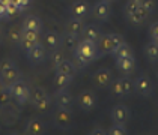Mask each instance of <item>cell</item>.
I'll return each instance as SVG.
<instances>
[{
    "mask_svg": "<svg viewBox=\"0 0 158 135\" xmlns=\"http://www.w3.org/2000/svg\"><path fill=\"white\" fill-rule=\"evenodd\" d=\"M122 42H123V38H122L119 33L101 35L99 41L97 42L99 57H101V56H106V54H113V51L118 48Z\"/></svg>",
    "mask_w": 158,
    "mask_h": 135,
    "instance_id": "1",
    "label": "cell"
},
{
    "mask_svg": "<svg viewBox=\"0 0 158 135\" xmlns=\"http://www.w3.org/2000/svg\"><path fill=\"white\" fill-rule=\"evenodd\" d=\"M110 92L113 96H118V98L130 96L134 92V81H131L130 75H122L121 78H116L111 81Z\"/></svg>",
    "mask_w": 158,
    "mask_h": 135,
    "instance_id": "2",
    "label": "cell"
},
{
    "mask_svg": "<svg viewBox=\"0 0 158 135\" xmlns=\"http://www.w3.org/2000/svg\"><path fill=\"white\" fill-rule=\"evenodd\" d=\"M9 92H11V96H12V101H15L18 105H24L29 102V98H30V87L27 86L24 80H17L15 83H12L11 86L8 87Z\"/></svg>",
    "mask_w": 158,
    "mask_h": 135,
    "instance_id": "3",
    "label": "cell"
},
{
    "mask_svg": "<svg viewBox=\"0 0 158 135\" xmlns=\"http://www.w3.org/2000/svg\"><path fill=\"white\" fill-rule=\"evenodd\" d=\"M29 102L38 111H45V110H48L50 104H51V98L48 96V93H47V90L44 87H35V89L30 90Z\"/></svg>",
    "mask_w": 158,
    "mask_h": 135,
    "instance_id": "4",
    "label": "cell"
},
{
    "mask_svg": "<svg viewBox=\"0 0 158 135\" xmlns=\"http://www.w3.org/2000/svg\"><path fill=\"white\" fill-rule=\"evenodd\" d=\"M92 18H95L99 23H106L109 21L110 15H111V6H110L109 0H98L94 5V8L90 9Z\"/></svg>",
    "mask_w": 158,
    "mask_h": 135,
    "instance_id": "5",
    "label": "cell"
},
{
    "mask_svg": "<svg viewBox=\"0 0 158 135\" xmlns=\"http://www.w3.org/2000/svg\"><path fill=\"white\" fill-rule=\"evenodd\" d=\"M75 51H78L81 56H85L86 59H89L90 62H94L95 59L99 57L97 44H95V42H90V41H86V39H81V41L78 42Z\"/></svg>",
    "mask_w": 158,
    "mask_h": 135,
    "instance_id": "6",
    "label": "cell"
},
{
    "mask_svg": "<svg viewBox=\"0 0 158 135\" xmlns=\"http://www.w3.org/2000/svg\"><path fill=\"white\" fill-rule=\"evenodd\" d=\"M134 92L140 96H151L154 92V84L148 75H140L134 81Z\"/></svg>",
    "mask_w": 158,
    "mask_h": 135,
    "instance_id": "7",
    "label": "cell"
},
{
    "mask_svg": "<svg viewBox=\"0 0 158 135\" xmlns=\"http://www.w3.org/2000/svg\"><path fill=\"white\" fill-rule=\"evenodd\" d=\"M77 105L83 111H92L97 105V95L92 90H83L77 96Z\"/></svg>",
    "mask_w": 158,
    "mask_h": 135,
    "instance_id": "8",
    "label": "cell"
},
{
    "mask_svg": "<svg viewBox=\"0 0 158 135\" xmlns=\"http://www.w3.org/2000/svg\"><path fill=\"white\" fill-rule=\"evenodd\" d=\"M111 81H113V75L107 68H99L97 72L92 75V83L98 89H107V87H110Z\"/></svg>",
    "mask_w": 158,
    "mask_h": 135,
    "instance_id": "9",
    "label": "cell"
},
{
    "mask_svg": "<svg viewBox=\"0 0 158 135\" xmlns=\"http://www.w3.org/2000/svg\"><path fill=\"white\" fill-rule=\"evenodd\" d=\"M26 56H27V60L30 63H35V65L42 63L45 60V57H47V48L44 47V44L38 42L32 48H29L26 51Z\"/></svg>",
    "mask_w": 158,
    "mask_h": 135,
    "instance_id": "10",
    "label": "cell"
},
{
    "mask_svg": "<svg viewBox=\"0 0 158 135\" xmlns=\"http://www.w3.org/2000/svg\"><path fill=\"white\" fill-rule=\"evenodd\" d=\"M54 104L57 108H65L71 110L74 105V96L66 90V89H59L54 93Z\"/></svg>",
    "mask_w": 158,
    "mask_h": 135,
    "instance_id": "11",
    "label": "cell"
},
{
    "mask_svg": "<svg viewBox=\"0 0 158 135\" xmlns=\"http://www.w3.org/2000/svg\"><path fill=\"white\" fill-rule=\"evenodd\" d=\"M131 117V111L127 105L119 104L116 105L113 110H111V120L113 123H119V125H127V122L130 120Z\"/></svg>",
    "mask_w": 158,
    "mask_h": 135,
    "instance_id": "12",
    "label": "cell"
},
{
    "mask_svg": "<svg viewBox=\"0 0 158 135\" xmlns=\"http://www.w3.org/2000/svg\"><path fill=\"white\" fill-rule=\"evenodd\" d=\"M69 14H71V17L85 20L86 17L90 14V5L86 0H75L69 6Z\"/></svg>",
    "mask_w": 158,
    "mask_h": 135,
    "instance_id": "13",
    "label": "cell"
},
{
    "mask_svg": "<svg viewBox=\"0 0 158 135\" xmlns=\"http://www.w3.org/2000/svg\"><path fill=\"white\" fill-rule=\"evenodd\" d=\"M39 42V32L35 30H29V29H23L21 33V41H20V47L27 51L29 48H32L35 44Z\"/></svg>",
    "mask_w": 158,
    "mask_h": 135,
    "instance_id": "14",
    "label": "cell"
},
{
    "mask_svg": "<svg viewBox=\"0 0 158 135\" xmlns=\"http://www.w3.org/2000/svg\"><path fill=\"white\" fill-rule=\"evenodd\" d=\"M53 119H54V123H56L59 128L66 129V128H69V126H71V123H73L71 110L57 108V110H56V113H54V116H53Z\"/></svg>",
    "mask_w": 158,
    "mask_h": 135,
    "instance_id": "15",
    "label": "cell"
},
{
    "mask_svg": "<svg viewBox=\"0 0 158 135\" xmlns=\"http://www.w3.org/2000/svg\"><path fill=\"white\" fill-rule=\"evenodd\" d=\"M116 68H118L121 75H131L135 71V59H134V56L116 59Z\"/></svg>",
    "mask_w": 158,
    "mask_h": 135,
    "instance_id": "16",
    "label": "cell"
},
{
    "mask_svg": "<svg viewBox=\"0 0 158 135\" xmlns=\"http://www.w3.org/2000/svg\"><path fill=\"white\" fill-rule=\"evenodd\" d=\"M60 41L62 36L54 32V30H48L44 33V38H42V42H44V47L47 50H56V48H60Z\"/></svg>",
    "mask_w": 158,
    "mask_h": 135,
    "instance_id": "17",
    "label": "cell"
},
{
    "mask_svg": "<svg viewBox=\"0 0 158 135\" xmlns=\"http://www.w3.org/2000/svg\"><path fill=\"white\" fill-rule=\"evenodd\" d=\"M85 20L83 18H75V17H71L68 21H66V24H65V30L66 32H69V33H73V35H77V36H81V33H83V30H85Z\"/></svg>",
    "mask_w": 158,
    "mask_h": 135,
    "instance_id": "18",
    "label": "cell"
},
{
    "mask_svg": "<svg viewBox=\"0 0 158 135\" xmlns=\"http://www.w3.org/2000/svg\"><path fill=\"white\" fill-rule=\"evenodd\" d=\"M0 78H2V81L5 83V86L9 87L12 83H15L17 80L21 78V74H20L17 65H14V66H11V68L5 69L3 72H0Z\"/></svg>",
    "mask_w": 158,
    "mask_h": 135,
    "instance_id": "19",
    "label": "cell"
},
{
    "mask_svg": "<svg viewBox=\"0 0 158 135\" xmlns=\"http://www.w3.org/2000/svg\"><path fill=\"white\" fill-rule=\"evenodd\" d=\"M149 15H151V12H149V11H146L142 5H139V8H137L131 15H128L127 18H128V21H130L131 24L139 26V24H142V23H145L146 20L149 18Z\"/></svg>",
    "mask_w": 158,
    "mask_h": 135,
    "instance_id": "20",
    "label": "cell"
},
{
    "mask_svg": "<svg viewBox=\"0 0 158 135\" xmlns=\"http://www.w3.org/2000/svg\"><path fill=\"white\" fill-rule=\"evenodd\" d=\"M78 38L77 35H73V33H69V32H65L63 35H62V41H60V47H63V50H66V51H71L73 53L74 50L77 48V45H78Z\"/></svg>",
    "mask_w": 158,
    "mask_h": 135,
    "instance_id": "21",
    "label": "cell"
},
{
    "mask_svg": "<svg viewBox=\"0 0 158 135\" xmlns=\"http://www.w3.org/2000/svg\"><path fill=\"white\" fill-rule=\"evenodd\" d=\"M101 30H99V27L95 24H87L85 27V30H83V33H81V38L86 39V41H90V42H95L97 44L98 41H99V38H101Z\"/></svg>",
    "mask_w": 158,
    "mask_h": 135,
    "instance_id": "22",
    "label": "cell"
},
{
    "mask_svg": "<svg viewBox=\"0 0 158 135\" xmlns=\"http://www.w3.org/2000/svg\"><path fill=\"white\" fill-rule=\"evenodd\" d=\"M21 27L23 29H29V30H35V32L41 33V30H42V21L36 15H27V17H24V20H23Z\"/></svg>",
    "mask_w": 158,
    "mask_h": 135,
    "instance_id": "23",
    "label": "cell"
},
{
    "mask_svg": "<svg viewBox=\"0 0 158 135\" xmlns=\"http://www.w3.org/2000/svg\"><path fill=\"white\" fill-rule=\"evenodd\" d=\"M75 66H74L73 60H66V59H63V60L56 66V72H60V74H65L68 75V77H71L73 78L74 75H75Z\"/></svg>",
    "mask_w": 158,
    "mask_h": 135,
    "instance_id": "24",
    "label": "cell"
},
{
    "mask_svg": "<svg viewBox=\"0 0 158 135\" xmlns=\"http://www.w3.org/2000/svg\"><path fill=\"white\" fill-rule=\"evenodd\" d=\"M44 132V123L41 122L39 119H30L27 125H26V134H32L38 135Z\"/></svg>",
    "mask_w": 158,
    "mask_h": 135,
    "instance_id": "25",
    "label": "cell"
},
{
    "mask_svg": "<svg viewBox=\"0 0 158 135\" xmlns=\"http://www.w3.org/2000/svg\"><path fill=\"white\" fill-rule=\"evenodd\" d=\"M73 63L74 66H75V69L77 71H83L86 68H89V65L92 63V62L89 60V59H86L85 56H81L78 51H73Z\"/></svg>",
    "mask_w": 158,
    "mask_h": 135,
    "instance_id": "26",
    "label": "cell"
},
{
    "mask_svg": "<svg viewBox=\"0 0 158 135\" xmlns=\"http://www.w3.org/2000/svg\"><path fill=\"white\" fill-rule=\"evenodd\" d=\"M113 56H114V59H122V57H131L134 56V51L131 48V45H128L125 41L122 42L121 45L118 47V48L113 51Z\"/></svg>",
    "mask_w": 158,
    "mask_h": 135,
    "instance_id": "27",
    "label": "cell"
},
{
    "mask_svg": "<svg viewBox=\"0 0 158 135\" xmlns=\"http://www.w3.org/2000/svg\"><path fill=\"white\" fill-rule=\"evenodd\" d=\"M71 81H73L71 77H68V75H65V74H60V72H56L54 80H53V84L56 87V90H59V89H68V86L71 84Z\"/></svg>",
    "mask_w": 158,
    "mask_h": 135,
    "instance_id": "28",
    "label": "cell"
},
{
    "mask_svg": "<svg viewBox=\"0 0 158 135\" xmlns=\"http://www.w3.org/2000/svg\"><path fill=\"white\" fill-rule=\"evenodd\" d=\"M21 33H23V27L14 26V27H11V29L8 30V41H9L12 45H20Z\"/></svg>",
    "mask_w": 158,
    "mask_h": 135,
    "instance_id": "29",
    "label": "cell"
},
{
    "mask_svg": "<svg viewBox=\"0 0 158 135\" xmlns=\"http://www.w3.org/2000/svg\"><path fill=\"white\" fill-rule=\"evenodd\" d=\"M145 56L151 62H158V44H155L154 41L148 42L145 45Z\"/></svg>",
    "mask_w": 158,
    "mask_h": 135,
    "instance_id": "30",
    "label": "cell"
},
{
    "mask_svg": "<svg viewBox=\"0 0 158 135\" xmlns=\"http://www.w3.org/2000/svg\"><path fill=\"white\" fill-rule=\"evenodd\" d=\"M11 101H12V96H11L9 89H8V87L2 89V90H0V108H6V107L11 104Z\"/></svg>",
    "mask_w": 158,
    "mask_h": 135,
    "instance_id": "31",
    "label": "cell"
},
{
    "mask_svg": "<svg viewBox=\"0 0 158 135\" xmlns=\"http://www.w3.org/2000/svg\"><path fill=\"white\" fill-rule=\"evenodd\" d=\"M63 59H65V54H63V51H62L60 48L51 50V53H50V60H51V65H54V68H56Z\"/></svg>",
    "mask_w": 158,
    "mask_h": 135,
    "instance_id": "32",
    "label": "cell"
},
{
    "mask_svg": "<svg viewBox=\"0 0 158 135\" xmlns=\"http://www.w3.org/2000/svg\"><path fill=\"white\" fill-rule=\"evenodd\" d=\"M20 12H21V9L18 8V5H15V3H8L6 5V20H11Z\"/></svg>",
    "mask_w": 158,
    "mask_h": 135,
    "instance_id": "33",
    "label": "cell"
},
{
    "mask_svg": "<svg viewBox=\"0 0 158 135\" xmlns=\"http://www.w3.org/2000/svg\"><path fill=\"white\" fill-rule=\"evenodd\" d=\"M107 134H110V135H125V134H128V131L125 129V125L114 123V125H111V128L107 131Z\"/></svg>",
    "mask_w": 158,
    "mask_h": 135,
    "instance_id": "34",
    "label": "cell"
},
{
    "mask_svg": "<svg viewBox=\"0 0 158 135\" xmlns=\"http://www.w3.org/2000/svg\"><path fill=\"white\" fill-rule=\"evenodd\" d=\"M149 36H151V41H154L155 44H158V21L151 24V27H149Z\"/></svg>",
    "mask_w": 158,
    "mask_h": 135,
    "instance_id": "35",
    "label": "cell"
},
{
    "mask_svg": "<svg viewBox=\"0 0 158 135\" xmlns=\"http://www.w3.org/2000/svg\"><path fill=\"white\" fill-rule=\"evenodd\" d=\"M140 5L145 8L146 11H149L151 14L157 9V0H142V3H140Z\"/></svg>",
    "mask_w": 158,
    "mask_h": 135,
    "instance_id": "36",
    "label": "cell"
},
{
    "mask_svg": "<svg viewBox=\"0 0 158 135\" xmlns=\"http://www.w3.org/2000/svg\"><path fill=\"white\" fill-rule=\"evenodd\" d=\"M139 5L140 3H133V2H127V5H125V15L128 17V15H131V14L139 8Z\"/></svg>",
    "mask_w": 158,
    "mask_h": 135,
    "instance_id": "37",
    "label": "cell"
},
{
    "mask_svg": "<svg viewBox=\"0 0 158 135\" xmlns=\"http://www.w3.org/2000/svg\"><path fill=\"white\" fill-rule=\"evenodd\" d=\"M14 65H15V62L11 60V59H2V60H0V72H3L5 69L11 68Z\"/></svg>",
    "mask_w": 158,
    "mask_h": 135,
    "instance_id": "38",
    "label": "cell"
},
{
    "mask_svg": "<svg viewBox=\"0 0 158 135\" xmlns=\"http://www.w3.org/2000/svg\"><path fill=\"white\" fill-rule=\"evenodd\" d=\"M32 5V0H18V8L21 11H24L26 8H29Z\"/></svg>",
    "mask_w": 158,
    "mask_h": 135,
    "instance_id": "39",
    "label": "cell"
},
{
    "mask_svg": "<svg viewBox=\"0 0 158 135\" xmlns=\"http://www.w3.org/2000/svg\"><path fill=\"white\" fill-rule=\"evenodd\" d=\"M6 20V6H5V3L0 0V20Z\"/></svg>",
    "mask_w": 158,
    "mask_h": 135,
    "instance_id": "40",
    "label": "cell"
},
{
    "mask_svg": "<svg viewBox=\"0 0 158 135\" xmlns=\"http://www.w3.org/2000/svg\"><path fill=\"white\" fill-rule=\"evenodd\" d=\"M90 134L92 135H107V131H104V129H101V128H97V129L90 131Z\"/></svg>",
    "mask_w": 158,
    "mask_h": 135,
    "instance_id": "41",
    "label": "cell"
},
{
    "mask_svg": "<svg viewBox=\"0 0 158 135\" xmlns=\"http://www.w3.org/2000/svg\"><path fill=\"white\" fill-rule=\"evenodd\" d=\"M2 38H3V26L0 24V41H2Z\"/></svg>",
    "mask_w": 158,
    "mask_h": 135,
    "instance_id": "42",
    "label": "cell"
},
{
    "mask_svg": "<svg viewBox=\"0 0 158 135\" xmlns=\"http://www.w3.org/2000/svg\"><path fill=\"white\" fill-rule=\"evenodd\" d=\"M5 83H3V81H2V78H0V90H2V89H5Z\"/></svg>",
    "mask_w": 158,
    "mask_h": 135,
    "instance_id": "43",
    "label": "cell"
},
{
    "mask_svg": "<svg viewBox=\"0 0 158 135\" xmlns=\"http://www.w3.org/2000/svg\"><path fill=\"white\" fill-rule=\"evenodd\" d=\"M128 2H133V3H142V0H128Z\"/></svg>",
    "mask_w": 158,
    "mask_h": 135,
    "instance_id": "44",
    "label": "cell"
},
{
    "mask_svg": "<svg viewBox=\"0 0 158 135\" xmlns=\"http://www.w3.org/2000/svg\"><path fill=\"white\" fill-rule=\"evenodd\" d=\"M109 2H111V0H109Z\"/></svg>",
    "mask_w": 158,
    "mask_h": 135,
    "instance_id": "45",
    "label": "cell"
}]
</instances>
